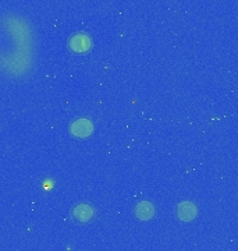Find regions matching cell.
<instances>
[{
  "label": "cell",
  "mask_w": 238,
  "mask_h": 251,
  "mask_svg": "<svg viewBox=\"0 0 238 251\" xmlns=\"http://www.w3.org/2000/svg\"><path fill=\"white\" fill-rule=\"evenodd\" d=\"M135 214L141 221H148L155 214V208L148 201H142L141 204H138L135 208Z\"/></svg>",
  "instance_id": "5b68a950"
},
{
  "label": "cell",
  "mask_w": 238,
  "mask_h": 251,
  "mask_svg": "<svg viewBox=\"0 0 238 251\" xmlns=\"http://www.w3.org/2000/svg\"><path fill=\"white\" fill-rule=\"evenodd\" d=\"M177 215L178 218L181 219V221H184V222H190V221H192L196 215V208L192 202H190V201H184V202H181V204H178L177 206Z\"/></svg>",
  "instance_id": "3957f363"
},
{
  "label": "cell",
  "mask_w": 238,
  "mask_h": 251,
  "mask_svg": "<svg viewBox=\"0 0 238 251\" xmlns=\"http://www.w3.org/2000/svg\"><path fill=\"white\" fill-rule=\"evenodd\" d=\"M71 134L74 137H78V138H85L88 135L92 134L94 131V126L92 123L87 120V119H79L75 120L72 125H71Z\"/></svg>",
  "instance_id": "7a4b0ae2"
},
{
  "label": "cell",
  "mask_w": 238,
  "mask_h": 251,
  "mask_svg": "<svg viewBox=\"0 0 238 251\" xmlns=\"http://www.w3.org/2000/svg\"><path fill=\"white\" fill-rule=\"evenodd\" d=\"M91 44H92L91 38L88 35H85V34H82V32L72 35L70 38V41H69L70 49L75 53H84V52L89 50L91 46H92Z\"/></svg>",
  "instance_id": "6da1fadb"
},
{
  "label": "cell",
  "mask_w": 238,
  "mask_h": 251,
  "mask_svg": "<svg viewBox=\"0 0 238 251\" xmlns=\"http://www.w3.org/2000/svg\"><path fill=\"white\" fill-rule=\"evenodd\" d=\"M72 216L79 222H89L94 218V208L88 204H79L72 209Z\"/></svg>",
  "instance_id": "277c9868"
}]
</instances>
